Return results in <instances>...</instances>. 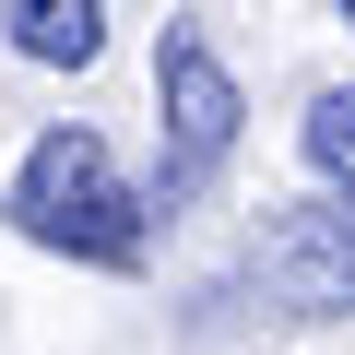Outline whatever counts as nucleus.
<instances>
[{
  "mask_svg": "<svg viewBox=\"0 0 355 355\" xmlns=\"http://www.w3.org/2000/svg\"><path fill=\"white\" fill-rule=\"evenodd\" d=\"M0 214H12V237H36V249H60V261H95V272H130V261H142V225H154V202L119 178V154H107L83 119H60V130L24 142Z\"/></svg>",
  "mask_w": 355,
  "mask_h": 355,
  "instance_id": "nucleus-1",
  "label": "nucleus"
},
{
  "mask_svg": "<svg viewBox=\"0 0 355 355\" xmlns=\"http://www.w3.org/2000/svg\"><path fill=\"white\" fill-rule=\"evenodd\" d=\"M237 130H249V95H237V71L214 60V36L178 12L166 24V48H154V214H190L214 178L237 166Z\"/></svg>",
  "mask_w": 355,
  "mask_h": 355,
  "instance_id": "nucleus-2",
  "label": "nucleus"
},
{
  "mask_svg": "<svg viewBox=\"0 0 355 355\" xmlns=\"http://www.w3.org/2000/svg\"><path fill=\"white\" fill-rule=\"evenodd\" d=\"M249 284L284 320H355V202H284L249 237Z\"/></svg>",
  "mask_w": 355,
  "mask_h": 355,
  "instance_id": "nucleus-3",
  "label": "nucleus"
},
{
  "mask_svg": "<svg viewBox=\"0 0 355 355\" xmlns=\"http://www.w3.org/2000/svg\"><path fill=\"white\" fill-rule=\"evenodd\" d=\"M0 36H12L36 71H83L107 48V0H0Z\"/></svg>",
  "mask_w": 355,
  "mask_h": 355,
  "instance_id": "nucleus-4",
  "label": "nucleus"
},
{
  "mask_svg": "<svg viewBox=\"0 0 355 355\" xmlns=\"http://www.w3.org/2000/svg\"><path fill=\"white\" fill-rule=\"evenodd\" d=\"M296 154H308V178H320L331 202H355V83H320V95H308Z\"/></svg>",
  "mask_w": 355,
  "mask_h": 355,
  "instance_id": "nucleus-5",
  "label": "nucleus"
},
{
  "mask_svg": "<svg viewBox=\"0 0 355 355\" xmlns=\"http://www.w3.org/2000/svg\"><path fill=\"white\" fill-rule=\"evenodd\" d=\"M331 12H343V24H355V0H331Z\"/></svg>",
  "mask_w": 355,
  "mask_h": 355,
  "instance_id": "nucleus-6",
  "label": "nucleus"
}]
</instances>
